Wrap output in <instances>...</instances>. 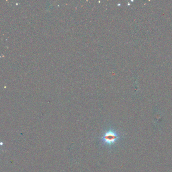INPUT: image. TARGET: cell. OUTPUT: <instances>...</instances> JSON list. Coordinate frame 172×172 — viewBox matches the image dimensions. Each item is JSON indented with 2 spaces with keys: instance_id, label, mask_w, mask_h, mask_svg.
Instances as JSON below:
<instances>
[{
  "instance_id": "1",
  "label": "cell",
  "mask_w": 172,
  "mask_h": 172,
  "mask_svg": "<svg viewBox=\"0 0 172 172\" xmlns=\"http://www.w3.org/2000/svg\"><path fill=\"white\" fill-rule=\"evenodd\" d=\"M120 138L121 136L114 129H110L104 133L101 140L106 145L111 146L114 145Z\"/></svg>"
}]
</instances>
